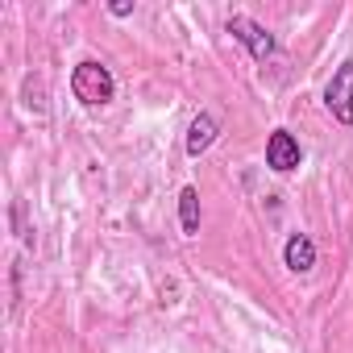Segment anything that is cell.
I'll return each instance as SVG.
<instances>
[{"label": "cell", "mask_w": 353, "mask_h": 353, "mask_svg": "<svg viewBox=\"0 0 353 353\" xmlns=\"http://www.w3.org/2000/svg\"><path fill=\"white\" fill-rule=\"evenodd\" d=\"M71 96H75L83 108H104V104L117 96V79H112V71H108L104 63L83 59V63H75V71H71Z\"/></svg>", "instance_id": "6da1fadb"}, {"label": "cell", "mask_w": 353, "mask_h": 353, "mask_svg": "<svg viewBox=\"0 0 353 353\" xmlns=\"http://www.w3.org/2000/svg\"><path fill=\"white\" fill-rule=\"evenodd\" d=\"M225 34H233L245 50H250V59H258V63H266V59H274L279 54V42H274V34L262 26V21H254V17H245V13H233L229 21H225Z\"/></svg>", "instance_id": "7a4b0ae2"}, {"label": "cell", "mask_w": 353, "mask_h": 353, "mask_svg": "<svg viewBox=\"0 0 353 353\" xmlns=\"http://www.w3.org/2000/svg\"><path fill=\"white\" fill-rule=\"evenodd\" d=\"M324 108L332 112V121L353 129V59H345L332 71V79L324 83Z\"/></svg>", "instance_id": "3957f363"}, {"label": "cell", "mask_w": 353, "mask_h": 353, "mask_svg": "<svg viewBox=\"0 0 353 353\" xmlns=\"http://www.w3.org/2000/svg\"><path fill=\"white\" fill-rule=\"evenodd\" d=\"M299 162H303V150H299L295 133L291 129H274L266 137V166L274 174H291V170H299Z\"/></svg>", "instance_id": "277c9868"}, {"label": "cell", "mask_w": 353, "mask_h": 353, "mask_svg": "<svg viewBox=\"0 0 353 353\" xmlns=\"http://www.w3.org/2000/svg\"><path fill=\"white\" fill-rule=\"evenodd\" d=\"M283 266H287L291 274H307V270L316 266V241H312L307 233H291L287 245H283Z\"/></svg>", "instance_id": "5b68a950"}, {"label": "cell", "mask_w": 353, "mask_h": 353, "mask_svg": "<svg viewBox=\"0 0 353 353\" xmlns=\"http://www.w3.org/2000/svg\"><path fill=\"white\" fill-rule=\"evenodd\" d=\"M216 137H221V121H216L212 112H200V117L188 125V154H192V158L208 154Z\"/></svg>", "instance_id": "8992f818"}, {"label": "cell", "mask_w": 353, "mask_h": 353, "mask_svg": "<svg viewBox=\"0 0 353 353\" xmlns=\"http://www.w3.org/2000/svg\"><path fill=\"white\" fill-rule=\"evenodd\" d=\"M179 225H183L188 237H200V192L196 188L179 192Z\"/></svg>", "instance_id": "52a82bcc"}, {"label": "cell", "mask_w": 353, "mask_h": 353, "mask_svg": "<svg viewBox=\"0 0 353 353\" xmlns=\"http://www.w3.org/2000/svg\"><path fill=\"white\" fill-rule=\"evenodd\" d=\"M108 13H112V17H133V0H112Z\"/></svg>", "instance_id": "ba28073f"}]
</instances>
